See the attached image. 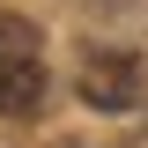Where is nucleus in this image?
Listing matches in <instances>:
<instances>
[{"label":"nucleus","mask_w":148,"mask_h":148,"mask_svg":"<svg viewBox=\"0 0 148 148\" xmlns=\"http://www.w3.org/2000/svg\"><path fill=\"white\" fill-rule=\"evenodd\" d=\"M74 89H82L89 111L126 119V111H141V96H148V67H141V52H89Z\"/></svg>","instance_id":"f257e3e1"},{"label":"nucleus","mask_w":148,"mask_h":148,"mask_svg":"<svg viewBox=\"0 0 148 148\" xmlns=\"http://www.w3.org/2000/svg\"><path fill=\"white\" fill-rule=\"evenodd\" d=\"M45 104V52L0 59V119H30Z\"/></svg>","instance_id":"f03ea898"},{"label":"nucleus","mask_w":148,"mask_h":148,"mask_svg":"<svg viewBox=\"0 0 148 148\" xmlns=\"http://www.w3.org/2000/svg\"><path fill=\"white\" fill-rule=\"evenodd\" d=\"M22 52H45V37H37V22H30V15L0 8V59H22Z\"/></svg>","instance_id":"7ed1b4c3"}]
</instances>
